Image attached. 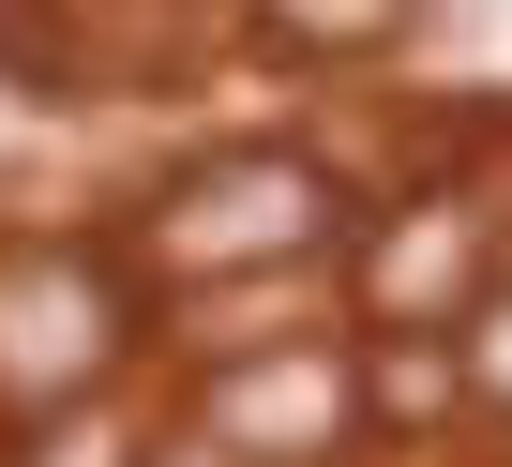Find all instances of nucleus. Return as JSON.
I'll return each mask as SVG.
<instances>
[{
    "label": "nucleus",
    "mask_w": 512,
    "mask_h": 467,
    "mask_svg": "<svg viewBox=\"0 0 512 467\" xmlns=\"http://www.w3.org/2000/svg\"><path fill=\"white\" fill-rule=\"evenodd\" d=\"M317 226H332V181L302 151H226L181 196H151L136 242H151L166 287H211V272H287V257H317Z\"/></svg>",
    "instance_id": "f257e3e1"
},
{
    "label": "nucleus",
    "mask_w": 512,
    "mask_h": 467,
    "mask_svg": "<svg viewBox=\"0 0 512 467\" xmlns=\"http://www.w3.org/2000/svg\"><path fill=\"white\" fill-rule=\"evenodd\" d=\"M121 362V302L91 257H0V407H76Z\"/></svg>",
    "instance_id": "f03ea898"
},
{
    "label": "nucleus",
    "mask_w": 512,
    "mask_h": 467,
    "mask_svg": "<svg viewBox=\"0 0 512 467\" xmlns=\"http://www.w3.org/2000/svg\"><path fill=\"white\" fill-rule=\"evenodd\" d=\"M332 422H347V377H332V362H287V377H226V437H241V452H272V437H287V452H317Z\"/></svg>",
    "instance_id": "7ed1b4c3"
},
{
    "label": "nucleus",
    "mask_w": 512,
    "mask_h": 467,
    "mask_svg": "<svg viewBox=\"0 0 512 467\" xmlns=\"http://www.w3.org/2000/svg\"><path fill=\"white\" fill-rule=\"evenodd\" d=\"M452 272H467V226L437 211V226H392V242H377V287L407 302V317H437L452 302Z\"/></svg>",
    "instance_id": "20e7f679"
},
{
    "label": "nucleus",
    "mask_w": 512,
    "mask_h": 467,
    "mask_svg": "<svg viewBox=\"0 0 512 467\" xmlns=\"http://www.w3.org/2000/svg\"><path fill=\"white\" fill-rule=\"evenodd\" d=\"M392 16H407V0H272V31H287V46H377Z\"/></svg>",
    "instance_id": "39448f33"
},
{
    "label": "nucleus",
    "mask_w": 512,
    "mask_h": 467,
    "mask_svg": "<svg viewBox=\"0 0 512 467\" xmlns=\"http://www.w3.org/2000/svg\"><path fill=\"white\" fill-rule=\"evenodd\" d=\"M46 467H121V437H61V452H46Z\"/></svg>",
    "instance_id": "423d86ee"
},
{
    "label": "nucleus",
    "mask_w": 512,
    "mask_h": 467,
    "mask_svg": "<svg viewBox=\"0 0 512 467\" xmlns=\"http://www.w3.org/2000/svg\"><path fill=\"white\" fill-rule=\"evenodd\" d=\"M482 377H497V392H512V317H497V332H482Z\"/></svg>",
    "instance_id": "0eeeda50"
}]
</instances>
